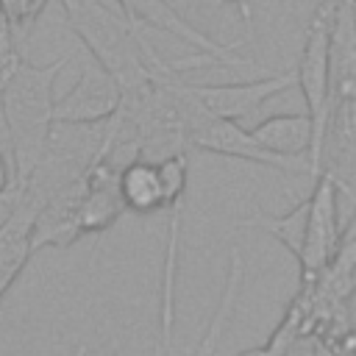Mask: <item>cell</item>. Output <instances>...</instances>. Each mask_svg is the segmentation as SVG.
<instances>
[{
    "instance_id": "cell-1",
    "label": "cell",
    "mask_w": 356,
    "mask_h": 356,
    "mask_svg": "<svg viewBox=\"0 0 356 356\" xmlns=\"http://www.w3.org/2000/svg\"><path fill=\"white\" fill-rule=\"evenodd\" d=\"M70 31L83 50L106 67L122 86V92L150 83L156 75L170 72L164 61L145 39L142 25L128 17L117 0H58Z\"/></svg>"
},
{
    "instance_id": "cell-2",
    "label": "cell",
    "mask_w": 356,
    "mask_h": 356,
    "mask_svg": "<svg viewBox=\"0 0 356 356\" xmlns=\"http://www.w3.org/2000/svg\"><path fill=\"white\" fill-rule=\"evenodd\" d=\"M67 61L70 56H58L50 64H31L19 56L3 81L0 114L11 156V189H19L31 178L47 150L50 128L56 122V78Z\"/></svg>"
},
{
    "instance_id": "cell-3",
    "label": "cell",
    "mask_w": 356,
    "mask_h": 356,
    "mask_svg": "<svg viewBox=\"0 0 356 356\" xmlns=\"http://www.w3.org/2000/svg\"><path fill=\"white\" fill-rule=\"evenodd\" d=\"M339 0H320L300 44V58L295 67V86L306 100V114L312 117L314 139H312V178L320 175V156H323V136L331 108V22Z\"/></svg>"
},
{
    "instance_id": "cell-4",
    "label": "cell",
    "mask_w": 356,
    "mask_h": 356,
    "mask_svg": "<svg viewBox=\"0 0 356 356\" xmlns=\"http://www.w3.org/2000/svg\"><path fill=\"white\" fill-rule=\"evenodd\" d=\"M189 150H203V153H214V156L242 159V161L273 167V170H281V172H309L312 175L309 156H278V153L261 147L253 139V134L248 128H242L236 120L214 117L203 106L195 111L192 125H189Z\"/></svg>"
},
{
    "instance_id": "cell-5",
    "label": "cell",
    "mask_w": 356,
    "mask_h": 356,
    "mask_svg": "<svg viewBox=\"0 0 356 356\" xmlns=\"http://www.w3.org/2000/svg\"><path fill=\"white\" fill-rule=\"evenodd\" d=\"M339 189L328 172H320L314 178L312 195H309V220H306V236L298 256L300 264V286L314 284L328 261L334 259L339 242H342V222H339Z\"/></svg>"
},
{
    "instance_id": "cell-6",
    "label": "cell",
    "mask_w": 356,
    "mask_h": 356,
    "mask_svg": "<svg viewBox=\"0 0 356 356\" xmlns=\"http://www.w3.org/2000/svg\"><path fill=\"white\" fill-rule=\"evenodd\" d=\"M122 103V86L120 81L100 67L92 56L83 61L81 75L75 78L72 89L61 97H56L53 120L56 122H106L117 114Z\"/></svg>"
},
{
    "instance_id": "cell-7",
    "label": "cell",
    "mask_w": 356,
    "mask_h": 356,
    "mask_svg": "<svg viewBox=\"0 0 356 356\" xmlns=\"http://www.w3.org/2000/svg\"><path fill=\"white\" fill-rule=\"evenodd\" d=\"M42 200L31 189H14L0 217V303L33 256V222Z\"/></svg>"
},
{
    "instance_id": "cell-8",
    "label": "cell",
    "mask_w": 356,
    "mask_h": 356,
    "mask_svg": "<svg viewBox=\"0 0 356 356\" xmlns=\"http://www.w3.org/2000/svg\"><path fill=\"white\" fill-rule=\"evenodd\" d=\"M295 86V70L256 78V81H239V83H189L192 97L214 117H228V120H248L256 114L267 100L278 97L281 92Z\"/></svg>"
},
{
    "instance_id": "cell-9",
    "label": "cell",
    "mask_w": 356,
    "mask_h": 356,
    "mask_svg": "<svg viewBox=\"0 0 356 356\" xmlns=\"http://www.w3.org/2000/svg\"><path fill=\"white\" fill-rule=\"evenodd\" d=\"M117 3H120V6L128 11V17H131L134 22H139L142 28L164 31V33L181 39V42L192 44L195 53L217 56V58H222L228 67H248V64H250L248 58H242V56L234 53L236 44H220V42H214V39H211L209 33H203L195 22H189L170 0H117Z\"/></svg>"
},
{
    "instance_id": "cell-10",
    "label": "cell",
    "mask_w": 356,
    "mask_h": 356,
    "mask_svg": "<svg viewBox=\"0 0 356 356\" xmlns=\"http://www.w3.org/2000/svg\"><path fill=\"white\" fill-rule=\"evenodd\" d=\"M83 181L56 189L39 209L33 222V253L42 248H70L83 236L81 228V195Z\"/></svg>"
},
{
    "instance_id": "cell-11",
    "label": "cell",
    "mask_w": 356,
    "mask_h": 356,
    "mask_svg": "<svg viewBox=\"0 0 356 356\" xmlns=\"http://www.w3.org/2000/svg\"><path fill=\"white\" fill-rule=\"evenodd\" d=\"M125 214L120 195V167L108 164L103 156L89 167L81 195V228L83 234H103Z\"/></svg>"
},
{
    "instance_id": "cell-12",
    "label": "cell",
    "mask_w": 356,
    "mask_h": 356,
    "mask_svg": "<svg viewBox=\"0 0 356 356\" xmlns=\"http://www.w3.org/2000/svg\"><path fill=\"white\" fill-rule=\"evenodd\" d=\"M120 195L125 211L131 214H153L164 211V184L159 172V161L136 156L120 170Z\"/></svg>"
},
{
    "instance_id": "cell-13",
    "label": "cell",
    "mask_w": 356,
    "mask_h": 356,
    "mask_svg": "<svg viewBox=\"0 0 356 356\" xmlns=\"http://www.w3.org/2000/svg\"><path fill=\"white\" fill-rule=\"evenodd\" d=\"M253 139L278 156H309L312 153V117L303 114H273L250 128Z\"/></svg>"
},
{
    "instance_id": "cell-14",
    "label": "cell",
    "mask_w": 356,
    "mask_h": 356,
    "mask_svg": "<svg viewBox=\"0 0 356 356\" xmlns=\"http://www.w3.org/2000/svg\"><path fill=\"white\" fill-rule=\"evenodd\" d=\"M306 220H309V197L300 200L295 209H289V211H284V214H264V211H256L253 217H245L239 225L267 231L270 236H275V239L298 259V256H300V248H303V236H306Z\"/></svg>"
},
{
    "instance_id": "cell-15",
    "label": "cell",
    "mask_w": 356,
    "mask_h": 356,
    "mask_svg": "<svg viewBox=\"0 0 356 356\" xmlns=\"http://www.w3.org/2000/svg\"><path fill=\"white\" fill-rule=\"evenodd\" d=\"M320 342L317 337L312 334H300L289 325H278L273 339L261 348V350H253V353H242V356H320Z\"/></svg>"
},
{
    "instance_id": "cell-16",
    "label": "cell",
    "mask_w": 356,
    "mask_h": 356,
    "mask_svg": "<svg viewBox=\"0 0 356 356\" xmlns=\"http://www.w3.org/2000/svg\"><path fill=\"white\" fill-rule=\"evenodd\" d=\"M50 0H0V19L6 22L8 33L19 44V39L39 22L42 11Z\"/></svg>"
},
{
    "instance_id": "cell-17",
    "label": "cell",
    "mask_w": 356,
    "mask_h": 356,
    "mask_svg": "<svg viewBox=\"0 0 356 356\" xmlns=\"http://www.w3.org/2000/svg\"><path fill=\"white\" fill-rule=\"evenodd\" d=\"M11 181H14L11 178V156L0 145V197H6L11 192Z\"/></svg>"
},
{
    "instance_id": "cell-18",
    "label": "cell",
    "mask_w": 356,
    "mask_h": 356,
    "mask_svg": "<svg viewBox=\"0 0 356 356\" xmlns=\"http://www.w3.org/2000/svg\"><path fill=\"white\" fill-rule=\"evenodd\" d=\"M222 6H234V8H239V14L245 17V22H250V0H220Z\"/></svg>"
},
{
    "instance_id": "cell-19",
    "label": "cell",
    "mask_w": 356,
    "mask_h": 356,
    "mask_svg": "<svg viewBox=\"0 0 356 356\" xmlns=\"http://www.w3.org/2000/svg\"><path fill=\"white\" fill-rule=\"evenodd\" d=\"M348 3H350V6H353V8H356V0H348Z\"/></svg>"
}]
</instances>
